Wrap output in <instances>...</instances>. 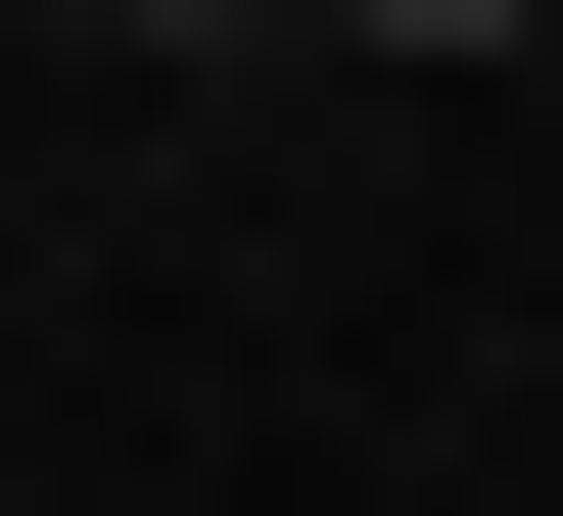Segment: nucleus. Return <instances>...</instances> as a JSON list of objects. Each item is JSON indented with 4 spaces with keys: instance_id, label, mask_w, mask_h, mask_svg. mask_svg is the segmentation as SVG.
Instances as JSON below:
<instances>
[{
    "instance_id": "f03ea898",
    "label": "nucleus",
    "mask_w": 563,
    "mask_h": 516,
    "mask_svg": "<svg viewBox=\"0 0 563 516\" xmlns=\"http://www.w3.org/2000/svg\"><path fill=\"white\" fill-rule=\"evenodd\" d=\"M141 47H235V0H141Z\"/></svg>"
},
{
    "instance_id": "f257e3e1",
    "label": "nucleus",
    "mask_w": 563,
    "mask_h": 516,
    "mask_svg": "<svg viewBox=\"0 0 563 516\" xmlns=\"http://www.w3.org/2000/svg\"><path fill=\"white\" fill-rule=\"evenodd\" d=\"M329 47H563V0H329Z\"/></svg>"
}]
</instances>
